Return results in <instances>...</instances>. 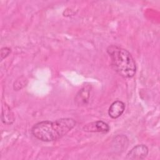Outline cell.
<instances>
[{
  "instance_id": "obj_1",
  "label": "cell",
  "mask_w": 160,
  "mask_h": 160,
  "mask_svg": "<svg viewBox=\"0 0 160 160\" xmlns=\"http://www.w3.org/2000/svg\"><path fill=\"white\" fill-rule=\"evenodd\" d=\"M72 118H66L55 121H43L35 124L31 128L32 134L42 141H56L67 134L76 126Z\"/></svg>"
},
{
  "instance_id": "obj_2",
  "label": "cell",
  "mask_w": 160,
  "mask_h": 160,
  "mask_svg": "<svg viewBox=\"0 0 160 160\" xmlns=\"http://www.w3.org/2000/svg\"><path fill=\"white\" fill-rule=\"evenodd\" d=\"M111 64L114 71L124 78H132L136 72V65L131 54L126 49L116 45L107 48Z\"/></svg>"
},
{
  "instance_id": "obj_3",
  "label": "cell",
  "mask_w": 160,
  "mask_h": 160,
  "mask_svg": "<svg viewBox=\"0 0 160 160\" xmlns=\"http://www.w3.org/2000/svg\"><path fill=\"white\" fill-rule=\"evenodd\" d=\"M149 150L145 144H138L132 148L127 154L126 159L141 160L144 159L148 154Z\"/></svg>"
},
{
  "instance_id": "obj_4",
  "label": "cell",
  "mask_w": 160,
  "mask_h": 160,
  "mask_svg": "<svg viewBox=\"0 0 160 160\" xmlns=\"http://www.w3.org/2000/svg\"><path fill=\"white\" fill-rule=\"evenodd\" d=\"M82 129L86 132H98L102 133H106L110 130L109 125L102 121H97L88 123L84 126Z\"/></svg>"
},
{
  "instance_id": "obj_5",
  "label": "cell",
  "mask_w": 160,
  "mask_h": 160,
  "mask_svg": "<svg viewBox=\"0 0 160 160\" xmlns=\"http://www.w3.org/2000/svg\"><path fill=\"white\" fill-rule=\"evenodd\" d=\"M91 85H84L77 93L74 100L79 106H83L88 103L91 92Z\"/></svg>"
},
{
  "instance_id": "obj_6",
  "label": "cell",
  "mask_w": 160,
  "mask_h": 160,
  "mask_svg": "<svg viewBox=\"0 0 160 160\" xmlns=\"http://www.w3.org/2000/svg\"><path fill=\"white\" fill-rule=\"evenodd\" d=\"M125 110V104L119 100L114 101L110 106L108 110L109 116L112 119L120 117Z\"/></svg>"
},
{
  "instance_id": "obj_7",
  "label": "cell",
  "mask_w": 160,
  "mask_h": 160,
  "mask_svg": "<svg viewBox=\"0 0 160 160\" xmlns=\"http://www.w3.org/2000/svg\"><path fill=\"white\" fill-rule=\"evenodd\" d=\"M1 120L6 124H12L15 120L14 112L6 103L2 106Z\"/></svg>"
},
{
  "instance_id": "obj_8",
  "label": "cell",
  "mask_w": 160,
  "mask_h": 160,
  "mask_svg": "<svg viewBox=\"0 0 160 160\" xmlns=\"http://www.w3.org/2000/svg\"><path fill=\"white\" fill-rule=\"evenodd\" d=\"M11 49L9 48L8 47H4L2 48L1 49V60L2 61L3 59L6 58L7 56H8V55L11 53Z\"/></svg>"
}]
</instances>
